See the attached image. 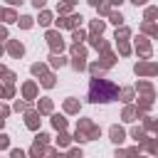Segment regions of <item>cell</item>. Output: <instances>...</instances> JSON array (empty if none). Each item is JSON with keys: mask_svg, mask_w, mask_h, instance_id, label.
I'll return each mask as SVG.
<instances>
[{"mask_svg": "<svg viewBox=\"0 0 158 158\" xmlns=\"http://www.w3.org/2000/svg\"><path fill=\"white\" fill-rule=\"evenodd\" d=\"M116 96V86L104 81V79H94L91 84V101H111Z\"/></svg>", "mask_w": 158, "mask_h": 158, "instance_id": "1", "label": "cell"}, {"mask_svg": "<svg viewBox=\"0 0 158 158\" xmlns=\"http://www.w3.org/2000/svg\"><path fill=\"white\" fill-rule=\"evenodd\" d=\"M47 40H49V44H52V49H62V47H64V42H62V37H59L57 32H47Z\"/></svg>", "mask_w": 158, "mask_h": 158, "instance_id": "2", "label": "cell"}, {"mask_svg": "<svg viewBox=\"0 0 158 158\" xmlns=\"http://www.w3.org/2000/svg\"><path fill=\"white\" fill-rule=\"evenodd\" d=\"M79 20H81V17H77V15H74V17H69V20H59V25H62V27H74Z\"/></svg>", "mask_w": 158, "mask_h": 158, "instance_id": "3", "label": "cell"}, {"mask_svg": "<svg viewBox=\"0 0 158 158\" xmlns=\"http://www.w3.org/2000/svg\"><path fill=\"white\" fill-rule=\"evenodd\" d=\"M111 138H114L116 143H118V141H123V131H121V128H111Z\"/></svg>", "mask_w": 158, "mask_h": 158, "instance_id": "4", "label": "cell"}, {"mask_svg": "<svg viewBox=\"0 0 158 158\" xmlns=\"http://www.w3.org/2000/svg\"><path fill=\"white\" fill-rule=\"evenodd\" d=\"M10 52H12L15 57H20V54H22V44H17V42H12V44H10Z\"/></svg>", "mask_w": 158, "mask_h": 158, "instance_id": "5", "label": "cell"}, {"mask_svg": "<svg viewBox=\"0 0 158 158\" xmlns=\"http://www.w3.org/2000/svg\"><path fill=\"white\" fill-rule=\"evenodd\" d=\"M52 123H54L57 128H64V126H67V121H64L62 116H54V118H52Z\"/></svg>", "mask_w": 158, "mask_h": 158, "instance_id": "6", "label": "cell"}, {"mask_svg": "<svg viewBox=\"0 0 158 158\" xmlns=\"http://www.w3.org/2000/svg\"><path fill=\"white\" fill-rule=\"evenodd\" d=\"M49 20H52L49 12H42V15H40V25H49Z\"/></svg>", "mask_w": 158, "mask_h": 158, "instance_id": "7", "label": "cell"}, {"mask_svg": "<svg viewBox=\"0 0 158 158\" xmlns=\"http://www.w3.org/2000/svg\"><path fill=\"white\" fill-rule=\"evenodd\" d=\"M111 22H116V25H121V22H123V17H121L118 12H111Z\"/></svg>", "mask_w": 158, "mask_h": 158, "instance_id": "8", "label": "cell"}, {"mask_svg": "<svg viewBox=\"0 0 158 158\" xmlns=\"http://www.w3.org/2000/svg\"><path fill=\"white\" fill-rule=\"evenodd\" d=\"M20 25L22 27H32V17H20Z\"/></svg>", "mask_w": 158, "mask_h": 158, "instance_id": "9", "label": "cell"}, {"mask_svg": "<svg viewBox=\"0 0 158 158\" xmlns=\"http://www.w3.org/2000/svg\"><path fill=\"white\" fill-rule=\"evenodd\" d=\"M91 30H94V32H99V35H101V30H104V22H99V20H96V22H94V25H91Z\"/></svg>", "mask_w": 158, "mask_h": 158, "instance_id": "10", "label": "cell"}, {"mask_svg": "<svg viewBox=\"0 0 158 158\" xmlns=\"http://www.w3.org/2000/svg\"><path fill=\"white\" fill-rule=\"evenodd\" d=\"M27 123L35 128V126H37V116H35V114H30V116H27Z\"/></svg>", "mask_w": 158, "mask_h": 158, "instance_id": "11", "label": "cell"}, {"mask_svg": "<svg viewBox=\"0 0 158 158\" xmlns=\"http://www.w3.org/2000/svg\"><path fill=\"white\" fill-rule=\"evenodd\" d=\"M52 64H54V67H62L64 59H62V57H52Z\"/></svg>", "mask_w": 158, "mask_h": 158, "instance_id": "12", "label": "cell"}, {"mask_svg": "<svg viewBox=\"0 0 158 158\" xmlns=\"http://www.w3.org/2000/svg\"><path fill=\"white\" fill-rule=\"evenodd\" d=\"M2 17H5V20H7V22H12V20H15V15H12V12H10V10H7V12H2Z\"/></svg>", "mask_w": 158, "mask_h": 158, "instance_id": "13", "label": "cell"}, {"mask_svg": "<svg viewBox=\"0 0 158 158\" xmlns=\"http://www.w3.org/2000/svg\"><path fill=\"white\" fill-rule=\"evenodd\" d=\"M32 72H35V74H42V72H44V67H42V64H35V67H32Z\"/></svg>", "mask_w": 158, "mask_h": 158, "instance_id": "14", "label": "cell"}, {"mask_svg": "<svg viewBox=\"0 0 158 158\" xmlns=\"http://www.w3.org/2000/svg\"><path fill=\"white\" fill-rule=\"evenodd\" d=\"M25 94H27V96H32V94H35V86H32V84H27V86H25Z\"/></svg>", "mask_w": 158, "mask_h": 158, "instance_id": "15", "label": "cell"}, {"mask_svg": "<svg viewBox=\"0 0 158 158\" xmlns=\"http://www.w3.org/2000/svg\"><path fill=\"white\" fill-rule=\"evenodd\" d=\"M7 146V136H0V148H5Z\"/></svg>", "mask_w": 158, "mask_h": 158, "instance_id": "16", "label": "cell"}, {"mask_svg": "<svg viewBox=\"0 0 158 158\" xmlns=\"http://www.w3.org/2000/svg\"><path fill=\"white\" fill-rule=\"evenodd\" d=\"M32 2H35V7H42L44 5V0H32Z\"/></svg>", "mask_w": 158, "mask_h": 158, "instance_id": "17", "label": "cell"}, {"mask_svg": "<svg viewBox=\"0 0 158 158\" xmlns=\"http://www.w3.org/2000/svg\"><path fill=\"white\" fill-rule=\"evenodd\" d=\"M7 2H10V5H20L22 0H7Z\"/></svg>", "mask_w": 158, "mask_h": 158, "instance_id": "18", "label": "cell"}, {"mask_svg": "<svg viewBox=\"0 0 158 158\" xmlns=\"http://www.w3.org/2000/svg\"><path fill=\"white\" fill-rule=\"evenodd\" d=\"M89 2H91V5H99V0H89Z\"/></svg>", "mask_w": 158, "mask_h": 158, "instance_id": "19", "label": "cell"}, {"mask_svg": "<svg viewBox=\"0 0 158 158\" xmlns=\"http://www.w3.org/2000/svg\"><path fill=\"white\" fill-rule=\"evenodd\" d=\"M72 2H77V0H67V5H72Z\"/></svg>", "mask_w": 158, "mask_h": 158, "instance_id": "20", "label": "cell"}, {"mask_svg": "<svg viewBox=\"0 0 158 158\" xmlns=\"http://www.w3.org/2000/svg\"><path fill=\"white\" fill-rule=\"evenodd\" d=\"M111 2H121V0H111Z\"/></svg>", "mask_w": 158, "mask_h": 158, "instance_id": "21", "label": "cell"}]
</instances>
